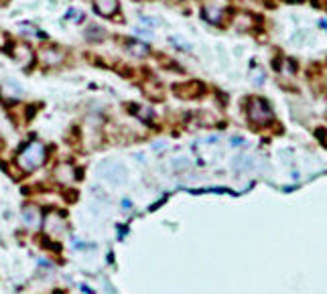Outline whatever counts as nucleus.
Masks as SVG:
<instances>
[{"mask_svg": "<svg viewBox=\"0 0 327 294\" xmlns=\"http://www.w3.org/2000/svg\"><path fill=\"white\" fill-rule=\"evenodd\" d=\"M203 16L210 22H220L222 20V8L218 4H205L203 6Z\"/></svg>", "mask_w": 327, "mask_h": 294, "instance_id": "10", "label": "nucleus"}, {"mask_svg": "<svg viewBox=\"0 0 327 294\" xmlns=\"http://www.w3.org/2000/svg\"><path fill=\"white\" fill-rule=\"evenodd\" d=\"M94 8L102 16H112L118 10V0H94Z\"/></svg>", "mask_w": 327, "mask_h": 294, "instance_id": "7", "label": "nucleus"}, {"mask_svg": "<svg viewBox=\"0 0 327 294\" xmlns=\"http://www.w3.org/2000/svg\"><path fill=\"white\" fill-rule=\"evenodd\" d=\"M136 110H138L136 114L142 118V120H151V118H153V112L151 110H146V108H136Z\"/></svg>", "mask_w": 327, "mask_h": 294, "instance_id": "13", "label": "nucleus"}, {"mask_svg": "<svg viewBox=\"0 0 327 294\" xmlns=\"http://www.w3.org/2000/svg\"><path fill=\"white\" fill-rule=\"evenodd\" d=\"M248 118L254 124L264 126V124H269L273 120V110L269 108V104H266L264 100L254 98V100L248 102Z\"/></svg>", "mask_w": 327, "mask_h": 294, "instance_id": "2", "label": "nucleus"}, {"mask_svg": "<svg viewBox=\"0 0 327 294\" xmlns=\"http://www.w3.org/2000/svg\"><path fill=\"white\" fill-rule=\"evenodd\" d=\"M175 94L179 98H197L203 94V85L199 81H189V83H181V85H175Z\"/></svg>", "mask_w": 327, "mask_h": 294, "instance_id": "5", "label": "nucleus"}, {"mask_svg": "<svg viewBox=\"0 0 327 294\" xmlns=\"http://www.w3.org/2000/svg\"><path fill=\"white\" fill-rule=\"evenodd\" d=\"M128 51L134 55V57H144L146 53H148V47L144 45V43H140V41H128Z\"/></svg>", "mask_w": 327, "mask_h": 294, "instance_id": "11", "label": "nucleus"}, {"mask_svg": "<svg viewBox=\"0 0 327 294\" xmlns=\"http://www.w3.org/2000/svg\"><path fill=\"white\" fill-rule=\"evenodd\" d=\"M73 166L71 164H59L57 168H55V176H57V181L59 183H69V181H73Z\"/></svg>", "mask_w": 327, "mask_h": 294, "instance_id": "9", "label": "nucleus"}, {"mask_svg": "<svg viewBox=\"0 0 327 294\" xmlns=\"http://www.w3.org/2000/svg\"><path fill=\"white\" fill-rule=\"evenodd\" d=\"M22 221L26 227L31 229H39L43 225V215H41V209L35 207V205H26L22 209Z\"/></svg>", "mask_w": 327, "mask_h": 294, "instance_id": "4", "label": "nucleus"}, {"mask_svg": "<svg viewBox=\"0 0 327 294\" xmlns=\"http://www.w3.org/2000/svg\"><path fill=\"white\" fill-rule=\"evenodd\" d=\"M45 158H47L45 144L39 142V140H33V142H28L26 146L20 148V152L16 154V164L20 166L22 172H33L39 166H43Z\"/></svg>", "mask_w": 327, "mask_h": 294, "instance_id": "1", "label": "nucleus"}, {"mask_svg": "<svg viewBox=\"0 0 327 294\" xmlns=\"http://www.w3.org/2000/svg\"><path fill=\"white\" fill-rule=\"evenodd\" d=\"M45 231L49 235H61L65 231V217L57 211H51L45 217Z\"/></svg>", "mask_w": 327, "mask_h": 294, "instance_id": "3", "label": "nucleus"}, {"mask_svg": "<svg viewBox=\"0 0 327 294\" xmlns=\"http://www.w3.org/2000/svg\"><path fill=\"white\" fill-rule=\"evenodd\" d=\"M12 57L16 59V63H18L20 67H28V65L33 63V51H31V47L24 45V43L14 45V49H12Z\"/></svg>", "mask_w": 327, "mask_h": 294, "instance_id": "6", "label": "nucleus"}, {"mask_svg": "<svg viewBox=\"0 0 327 294\" xmlns=\"http://www.w3.org/2000/svg\"><path fill=\"white\" fill-rule=\"evenodd\" d=\"M85 37H87V41H102L104 39V31H102L100 26L94 24V26H90L85 31Z\"/></svg>", "mask_w": 327, "mask_h": 294, "instance_id": "12", "label": "nucleus"}, {"mask_svg": "<svg viewBox=\"0 0 327 294\" xmlns=\"http://www.w3.org/2000/svg\"><path fill=\"white\" fill-rule=\"evenodd\" d=\"M67 16H71V18H75L73 22H81V18H83V14H81V12H77V10H73V8H71V10L67 12Z\"/></svg>", "mask_w": 327, "mask_h": 294, "instance_id": "14", "label": "nucleus"}, {"mask_svg": "<svg viewBox=\"0 0 327 294\" xmlns=\"http://www.w3.org/2000/svg\"><path fill=\"white\" fill-rule=\"evenodd\" d=\"M41 61L45 65H59V63L63 61V53L59 51V49H53V47L43 49L41 51Z\"/></svg>", "mask_w": 327, "mask_h": 294, "instance_id": "8", "label": "nucleus"}, {"mask_svg": "<svg viewBox=\"0 0 327 294\" xmlns=\"http://www.w3.org/2000/svg\"><path fill=\"white\" fill-rule=\"evenodd\" d=\"M321 26H323V28H327V22H325V20H321Z\"/></svg>", "mask_w": 327, "mask_h": 294, "instance_id": "15", "label": "nucleus"}]
</instances>
